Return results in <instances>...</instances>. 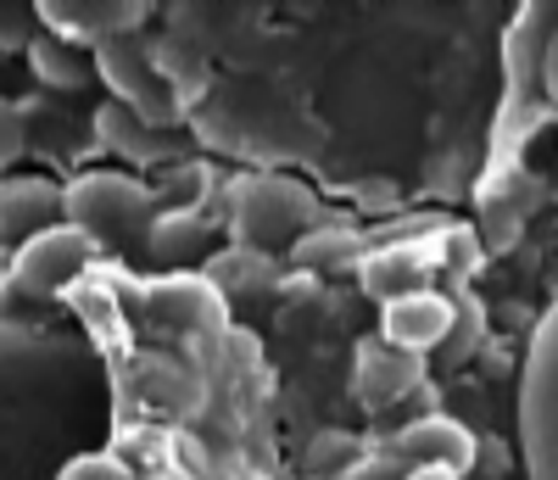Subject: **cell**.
I'll list each match as a JSON object with an SVG mask.
<instances>
[{"mask_svg":"<svg viewBox=\"0 0 558 480\" xmlns=\"http://www.w3.org/2000/svg\"><path fill=\"white\" fill-rule=\"evenodd\" d=\"M191 134L213 152L263 163V173L296 168V163H318L324 140V118L302 101L296 89L274 84V79H218L207 89V101L191 107Z\"/></svg>","mask_w":558,"mask_h":480,"instance_id":"cell-1","label":"cell"},{"mask_svg":"<svg viewBox=\"0 0 558 480\" xmlns=\"http://www.w3.org/2000/svg\"><path fill=\"white\" fill-rule=\"evenodd\" d=\"M324 224V207L318 196L291 179V173H241L229 184V229L241 235V247H257V252H291L307 229Z\"/></svg>","mask_w":558,"mask_h":480,"instance_id":"cell-2","label":"cell"},{"mask_svg":"<svg viewBox=\"0 0 558 480\" xmlns=\"http://www.w3.org/2000/svg\"><path fill=\"white\" fill-rule=\"evenodd\" d=\"M520 464L525 480H558V297L536 319L520 363Z\"/></svg>","mask_w":558,"mask_h":480,"instance_id":"cell-3","label":"cell"},{"mask_svg":"<svg viewBox=\"0 0 558 480\" xmlns=\"http://www.w3.org/2000/svg\"><path fill=\"white\" fill-rule=\"evenodd\" d=\"M62 224L89 235L96 247H118V240H129L146 224H157L151 218V190L140 179H129V173L89 168V173H78L62 190Z\"/></svg>","mask_w":558,"mask_h":480,"instance_id":"cell-4","label":"cell"},{"mask_svg":"<svg viewBox=\"0 0 558 480\" xmlns=\"http://www.w3.org/2000/svg\"><path fill=\"white\" fill-rule=\"evenodd\" d=\"M96 79L107 84L112 101H123L129 112H140L151 129L173 134L184 123V101L173 95V84L151 68V45L140 34H118L96 45Z\"/></svg>","mask_w":558,"mask_h":480,"instance_id":"cell-5","label":"cell"},{"mask_svg":"<svg viewBox=\"0 0 558 480\" xmlns=\"http://www.w3.org/2000/svg\"><path fill=\"white\" fill-rule=\"evenodd\" d=\"M101 247L89 235H78L73 224H57V229H45V235H28V247L17 252V291L28 297H57L68 279H78L89 268V257H96Z\"/></svg>","mask_w":558,"mask_h":480,"instance_id":"cell-6","label":"cell"},{"mask_svg":"<svg viewBox=\"0 0 558 480\" xmlns=\"http://www.w3.org/2000/svg\"><path fill=\"white\" fill-rule=\"evenodd\" d=\"M436 257H441V240H397V247H375L357 268V285H363V297L391 308L413 291H430Z\"/></svg>","mask_w":558,"mask_h":480,"instance_id":"cell-7","label":"cell"},{"mask_svg":"<svg viewBox=\"0 0 558 480\" xmlns=\"http://www.w3.org/2000/svg\"><path fill=\"white\" fill-rule=\"evenodd\" d=\"M39 28L68 34L78 45H101L118 34H140V23L151 17L146 0H39Z\"/></svg>","mask_w":558,"mask_h":480,"instance_id":"cell-8","label":"cell"},{"mask_svg":"<svg viewBox=\"0 0 558 480\" xmlns=\"http://www.w3.org/2000/svg\"><path fill=\"white\" fill-rule=\"evenodd\" d=\"M452 329H458V297H441V291H413V297L380 308V341L418 352V358L447 347Z\"/></svg>","mask_w":558,"mask_h":480,"instance_id":"cell-9","label":"cell"},{"mask_svg":"<svg viewBox=\"0 0 558 480\" xmlns=\"http://www.w3.org/2000/svg\"><path fill=\"white\" fill-rule=\"evenodd\" d=\"M425 386V358L418 352H402L391 341H363L357 358H352V397L368 403V408H391L402 397H413Z\"/></svg>","mask_w":558,"mask_h":480,"instance_id":"cell-10","label":"cell"},{"mask_svg":"<svg viewBox=\"0 0 558 480\" xmlns=\"http://www.w3.org/2000/svg\"><path fill=\"white\" fill-rule=\"evenodd\" d=\"M96 140H101L107 152H118V157L140 163V168H162V163H173V157H179V140H173V134H162V129H151L146 118L129 112L123 101L96 107Z\"/></svg>","mask_w":558,"mask_h":480,"instance_id":"cell-11","label":"cell"},{"mask_svg":"<svg viewBox=\"0 0 558 480\" xmlns=\"http://www.w3.org/2000/svg\"><path fill=\"white\" fill-rule=\"evenodd\" d=\"M397 447H402L413 464H441V469H452V475H470V469H475V436H470L458 419H447V413L413 419L402 436H397Z\"/></svg>","mask_w":558,"mask_h":480,"instance_id":"cell-12","label":"cell"},{"mask_svg":"<svg viewBox=\"0 0 558 480\" xmlns=\"http://www.w3.org/2000/svg\"><path fill=\"white\" fill-rule=\"evenodd\" d=\"M146 45H151V68L173 84V95L184 101V118H191V107H202V101H207V89L218 84L207 51H202V45H191V39H173V34L146 39Z\"/></svg>","mask_w":558,"mask_h":480,"instance_id":"cell-13","label":"cell"},{"mask_svg":"<svg viewBox=\"0 0 558 480\" xmlns=\"http://www.w3.org/2000/svg\"><path fill=\"white\" fill-rule=\"evenodd\" d=\"M363 257H368V247H363V235L347 218H324L318 229H307L296 247H291V263L296 268H313V274H347V268L357 274Z\"/></svg>","mask_w":558,"mask_h":480,"instance_id":"cell-14","label":"cell"},{"mask_svg":"<svg viewBox=\"0 0 558 480\" xmlns=\"http://www.w3.org/2000/svg\"><path fill=\"white\" fill-rule=\"evenodd\" d=\"M62 213V190L57 184H45V179H7L0 184V229L7 235H45V229H57L51 218Z\"/></svg>","mask_w":558,"mask_h":480,"instance_id":"cell-15","label":"cell"},{"mask_svg":"<svg viewBox=\"0 0 558 480\" xmlns=\"http://www.w3.org/2000/svg\"><path fill=\"white\" fill-rule=\"evenodd\" d=\"M28 68H34L39 84H51V89H84L89 73H96V57H84V51H78V39L39 28L34 45H28Z\"/></svg>","mask_w":558,"mask_h":480,"instance_id":"cell-16","label":"cell"},{"mask_svg":"<svg viewBox=\"0 0 558 480\" xmlns=\"http://www.w3.org/2000/svg\"><path fill=\"white\" fill-rule=\"evenodd\" d=\"M207 279H213V291H223V297H257V291L274 285V257L235 240L229 252L207 257Z\"/></svg>","mask_w":558,"mask_h":480,"instance_id":"cell-17","label":"cell"},{"mask_svg":"<svg viewBox=\"0 0 558 480\" xmlns=\"http://www.w3.org/2000/svg\"><path fill=\"white\" fill-rule=\"evenodd\" d=\"M441 257H447V274L470 279L475 263H481V240H475V229H441Z\"/></svg>","mask_w":558,"mask_h":480,"instance_id":"cell-18","label":"cell"},{"mask_svg":"<svg viewBox=\"0 0 558 480\" xmlns=\"http://www.w3.org/2000/svg\"><path fill=\"white\" fill-rule=\"evenodd\" d=\"M28 152V123L17 101H0V168H12Z\"/></svg>","mask_w":558,"mask_h":480,"instance_id":"cell-19","label":"cell"},{"mask_svg":"<svg viewBox=\"0 0 558 480\" xmlns=\"http://www.w3.org/2000/svg\"><path fill=\"white\" fill-rule=\"evenodd\" d=\"M475 341H481V308L470 297H458V329H452V341H447V358H470Z\"/></svg>","mask_w":558,"mask_h":480,"instance_id":"cell-20","label":"cell"},{"mask_svg":"<svg viewBox=\"0 0 558 480\" xmlns=\"http://www.w3.org/2000/svg\"><path fill=\"white\" fill-rule=\"evenodd\" d=\"M62 480H129V475H123V464L107 458V453H84V458H73V464L62 469Z\"/></svg>","mask_w":558,"mask_h":480,"instance_id":"cell-21","label":"cell"},{"mask_svg":"<svg viewBox=\"0 0 558 480\" xmlns=\"http://www.w3.org/2000/svg\"><path fill=\"white\" fill-rule=\"evenodd\" d=\"M542 101L558 112V17H553L547 45H542Z\"/></svg>","mask_w":558,"mask_h":480,"instance_id":"cell-22","label":"cell"},{"mask_svg":"<svg viewBox=\"0 0 558 480\" xmlns=\"http://www.w3.org/2000/svg\"><path fill=\"white\" fill-rule=\"evenodd\" d=\"M408 480H463V475H452V469H441V464H413Z\"/></svg>","mask_w":558,"mask_h":480,"instance_id":"cell-23","label":"cell"}]
</instances>
